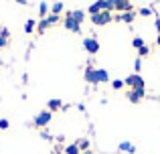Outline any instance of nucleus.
Masks as SVG:
<instances>
[{
	"label": "nucleus",
	"mask_w": 160,
	"mask_h": 154,
	"mask_svg": "<svg viewBox=\"0 0 160 154\" xmlns=\"http://www.w3.org/2000/svg\"><path fill=\"white\" fill-rule=\"evenodd\" d=\"M51 120H53V112L43 110V112H39V114L35 116L32 126H35V128H45V126H49V124H51Z\"/></svg>",
	"instance_id": "f257e3e1"
},
{
	"label": "nucleus",
	"mask_w": 160,
	"mask_h": 154,
	"mask_svg": "<svg viewBox=\"0 0 160 154\" xmlns=\"http://www.w3.org/2000/svg\"><path fill=\"white\" fill-rule=\"evenodd\" d=\"M89 20L95 24V27H103V24H109V22H112L113 16H112V12H109V10H102L99 14H93Z\"/></svg>",
	"instance_id": "f03ea898"
},
{
	"label": "nucleus",
	"mask_w": 160,
	"mask_h": 154,
	"mask_svg": "<svg viewBox=\"0 0 160 154\" xmlns=\"http://www.w3.org/2000/svg\"><path fill=\"white\" fill-rule=\"evenodd\" d=\"M124 83L130 87V89H144V87H146V83H144V77H142V75H136V73L128 75Z\"/></svg>",
	"instance_id": "7ed1b4c3"
},
{
	"label": "nucleus",
	"mask_w": 160,
	"mask_h": 154,
	"mask_svg": "<svg viewBox=\"0 0 160 154\" xmlns=\"http://www.w3.org/2000/svg\"><path fill=\"white\" fill-rule=\"evenodd\" d=\"M83 49H85L89 55H95V53L99 51V41L95 39V35L93 37H85V39H83Z\"/></svg>",
	"instance_id": "20e7f679"
},
{
	"label": "nucleus",
	"mask_w": 160,
	"mask_h": 154,
	"mask_svg": "<svg viewBox=\"0 0 160 154\" xmlns=\"http://www.w3.org/2000/svg\"><path fill=\"white\" fill-rule=\"evenodd\" d=\"M126 99H128L130 103H140L142 99H144V89H130L128 93H126Z\"/></svg>",
	"instance_id": "39448f33"
},
{
	"label": "nucleus",
	"mask_w": 160,
	"mask_h": 154,
	"mask_svg": "<svg viewBox=\"0 0 160 154\" xmlns=\"http://www.w3.org/2000/svg\"><path fill=\"white\" fill-rule=\"evenodd\" d=\"M63 27H65L67 31H71V32H77V35L81 32V24L75 22V20L71 18V16H67V14H65V18H63Z\"/></svg>",
	"instance_id": "423d86ee"
},
{
	"label": "nucleus",
	"mask_w": 160,
	"mask_h": 154,
	"mask_svg": "<svg viewBox=\"0 0 160 154\" xmlns=\"http://www.w3.org/2000/svg\"><path fill=\"white\" fill-rule=\"evenodd\" d=\"M113 20H118V22H126V24H132L134 22V12H120L118 16H113Z\"/></svg>",
	"instance_id": "0eeeda50"
},
{
	"label": "nucleus",
	"mask_w": 160,
	"mask_h": 154,
	"mask_svg": "<svg viewBox=\"0 0 160 154\" xmlns=\"http://www.w3.org/2000/svg\"><path fill=\"white\" fill-rule=\"evenodd\" d=\"M85 81L91 83V85H98V77H95V69L91 67V65H87L85 67Z\"/></svg>",
	"instance_id": "6e6552de"
},
{
	"label": "nucleus",
	"mask_w": 160,
	"mask_h": 154,
	"mask_svg": "<svg viewBox=\"0 0 160 154\" xmlns=\"http://www.w3.org/2000/svg\"><path fill=\"white\" fill-rule=\"evenodd\" d=\"M113 10H118V12H130V10H132V2H130V0H118Z\"/></svg>",
	"instance_id": "1a4fd4ad"
},
{
	"label": "nucleus",
	"mask_w": 160,
	"mask_h": 154,
	"mask_svg": "<svg viewBox=\"0 0 160 154\" xmlns=\"http://www.w3.org/2000/svg\"><path fill=\"white\" fill-rule=\"evenodd\" d=\"M95 77H98V83H109V75L103 67H98L95 69Z\"/></svg>",
	"instance_id": "9d476101"
},
{
	"label": "nucleus",
	"mask_w": 160,
	"mask_h": 154,
	"mask_svg": "<svg viewBox=\"0 0 160 154\" xmlns=\"http://www.w3.org/2000/svg\"><path fill=\"white\" fill-rule=\"evenodd\" d=\"M67 16H71V18H73L75 22H79V24L85 20V12H83V10H69V12H67Z\"/></svg>",
	"instance_id": "9b49d317"
},
{
	"label": "nucleus",
	"mask_w": 160,
	"mask_h": 154,
	"mask_svg": "<svg viewBox=\"0 0 160 154\" xmlns=\"http://www.w3.org/2000/svg\"><path fill=\"white\" fill-rule=\"evenodd\" d=\"M63 102L61 99H49V103H47V110L49 112H57V110H63Z\"/></svg>",
	"instance_id": "f8f14e48"
},
{
	"label": "nucleus",
	"mask_w": 160,
	"mask_h": 154,
	"mask_svg": "<svg viewBox=\"0 0 160 154\" xmlns=\"http://www.w3.org/2000/svg\"><path fill=\"white\" fill-rule=\"evenodd\" d=\"M8 39H10V31H8V28H2V31H0V49L8 47Z\"/></svg>",
	"instance_id": "ddd939ff"
},
{
	"label": "nucleus",
	"mask_w": 160,
	"mask_h": 154,
	"mask_svg": "<svg viewBox=\"0 0 160 154\" xmlns=\"http://www.w3.org/2000/svg\"><path fill=\"white\" fill-rule=\"evenodd\" d=\"M118 148H120L122 152H128V154H136V146H134L132 142H126V140H124V142H120V146H118Z\"/></svg>",
	"instance_id": "4468645a"
},
{
	"label": "nucleus",
	"mask_w": 160,
	"mask_h": 154,
	"mask_svg": "<svg viewBox=\"0 0 160 154\" xmlns=\"http://www.w3.org/2000/svg\"><path fill=\"white\" fill-rule=\"evenodd\" d=\"M98 2H99V8H102V10H109V12H112L113 8H116V4H113L112 0H98Z\"/></svg>",
	"instance_id": "2eb2a0df"
},
{
	"label": "nucleus",
	"mask_w": 160,
	"mask_h": 154,
	"mask_svg": "<svg viewBox=\"0 0 160 154\" xmlns=\"http://www.w3.org/2000/svg\"><path fill=\"white\" fill-rule=\"evenodd\" d=\"M35 28H37V20L35 18H28L27 22H24V32H27V35H31Z\"/></svg>",
	"instance_id": "dca6fc26"
},
{
	"label": "nucleus",
	"mask_w": 160,
	"mask_h": 154,
	"mask_svg": "<svg viewBox=\"0 0 160 154\" xmlns=\"http://www.w3.org/2000/svg\"><path fill=\"white\" fill-rule=\"evenodd\" d=\"M49 27H51V24L47 22V18H41V20H39V24H37V32H39V35H43V32L47 31Z\"/></svg>",
	"instance_id": "f3484780"
},
{
	"label": "nucleus",
	"mask_w": 160,
	"mask_h": 154,
	"mask_svg": "<svg viewBox=\"0 0 160 154\" xmlns=\"http://www.w3.org/2000/svg\"><path fill=\"white\" fill-rule=\"evenodd\" d=\"M39 16H41V18H47V16H49V4L47 2L39 4Z\"/></svg>",
	"instance_id": "a211bd4d"
},
{
	"label": "nucleus",
	"mask_w": 160,
	"mask_h": 154,
	"mask_svg": "<svg viewBox=\"0 0 160 154\" xmlns=\"http://www.w3.org/2000/svg\"><path fill=\"white\" fill-rule=\"evenodd\" d=\"M75 144H77V148H79V150H81V152L89 150V140H87V138H81V140H77V142H75Z\"/></svg>",
	"instance_id": "6ab92c4d"
},
{
	"label": "nucleus",
	"mask_w": 160,
	"mask_h": 154,
	"mask_svg": "<svg viewBox=\"0 0 160 154\" xmlns=\"http://www.w3.org/2000/svg\"><path fill=\"white\" fill-rule=\"evenodd\" d=\"M65 154H81V150L77 148V144H69V146H65Z\"/></svg>",
	"instance_id": "aec40b11"
},
{
	"label": "nucleus",
	"mask_w": 160,
	"mask_h": 154,
	"mask_svg": "<svg viewBox=\"0 0 160 154\" xmlns=\"http://www.w3.org/2000/svg\"><path fill=\"white\" fill-rule=\"evenodd\" d=\"M144 39H142V37H134V39H132V47L134 49H142V47H144Z\"/></svg>",
	"instance_id": "412c9836"
},
{
	"label": "nucleus",
	"mask_w": 160,
	"mask_h": 154,
	"mask_svg": "<svg viewBox=\"0 0 160 154\" xmlns=\"http://www.w3.org/2000/svg\"><path fill=\"white\" fill-rule=\"evenodd\" d=\"M87 12H89L91 16H93V14H99V12H102V8H99V2H93L89 8H87Z\"/></svg>",
	"instance_id": "4be33fe9"
},
{
	"label": "nucleus",
	"mask_w": 160,
	"mask_h": 154,
	"mask_svg": "<svg viewBox=\"0 0 160 154\" xmlns=\"http://www.w3.org/2000/svg\"><path fill=\"white\" fill-rule=\"evenodd\" d=\"M124 85H126L124 79H113V81H112V89H116V91H120Z\"/></svg>",
	"instance_id": "5701e85b"
},
{
	"label": "nucleus",
	"mask_w": 160,
	"mask_h": 154,
	"mask_svg": "<svg viewBox=\"0 0 160 154\" xmlns=\"http://www.w3.org/2000/svg\"><path fill=\"white\" fill-rule=\"evenodd\" d=\"M61 10H63V2H55L51 6V14H61Z\"/></svg>",
	"instance_id": "b1692460"
},
{
	"label": "nucleus",
	"mask_w": 160,
	"mask_h": 154,
	"mask_svg": "<svg viewBox=\"0 0 160 154\" xmlns=\"http://www.w3.org/2000/svg\"><path fill=\"white\" fill-rule=\"evenodd\" d=\"M140 71H142V59H140V57H136V61H134V73L140 75Z\"/></svg>",
	"instance_id": "393cba45"
},
{
	"label": "nucleus",
	"mask_w": 160,
	"mask_h": 154,
	"mask_svg": "<svg viewBox=\"0 0 160 154\" xmlns=\"http://www.w3.org/2000/svg\"><path fill=\"white\" fill-rule=\"evenodd\" d=\"M59 20H61V16H59V14H51V12H49V16H47V22L49 24H57Z\"/></svg>",
	"instance_id": "a878e982"
},
{
	"label": "nucleus",
	"mask_w": 160,
	"mask_h": 154,
	"mask_svg": "<svg viewBox=\"0 0 160 154\" xmlns=\"http://www.w3.org/2000/svg\"><path fill=\"white\" fill-rule=\"evenodd\" d=\"M150 55V47H142V49H138V57H148Z\"/></svg>",
	"instance_id": "bb28decb"
},
{
	"label": "nucleus",
	"mask_w": 160,
	"mask_h": 154,
	"mask_svg": "<svg viewBox=\"0 0 160 154\" xmlns=\"http://www.w3.org/2000/svg\"><path fill=\"white\" fill-rule=\"evenodd\" d=\"M10 128V122L6 118H0V130H8Z\"/></svg>",
	"instance_id": "cd10ccee"
},
{
	"label": "nucleus",
	"mask_w": 160,
	"mask_h": 154,
	"mask_svg": "<svg viewBox=\"0 0 160 154\" xmlns=\"http://www.w3.org/2000/svg\"><path fill=\"white\" fill-rule=\"evenodd\" d=\"M138 12H140L142 16H152V8H140Z\"/></svg>",
	"instance_id": "c85d7f7f"
},
{
	"label": "nucleus",
	"mask_w": 160,
	"mask_h": 154,
	"mask_svg": "<svg viewBox=\"0 0 160 154\" xmlns=\"http://www.w3.org/2000/svg\"><path fill=\"white\" fill-rule=\"evenodd\" d=\"M154 27H156V31H158V35H160V18L154 20Z\"/></svg>",
	"instance_id": "c756f323"
},
{
	"label": "nucleus",
	"mask_w": 160,
	"mask_h": 154,
	"mask_svg": "<svg viewBox=\"0 0 160 154\" xmlns=\"http://www.w3.org/2000/svg\"><path fill=\"white\" fill-rule=\"evenodd\" d=\"M156 45H158V47H160V35L156 37Z\"/></svg>",
	"instance_id": "7c9ffc66"
},
{
	"label": "nucleus",
	"mask_w": 160,
	"mask_h": 154,
	"mask_svg": "<svg viewBox=\"0 0 160 154\" xmlns=\"http://www.w3.org/2000/svg\"><path fill=\"white\" fill-rule=\"evenodd\" d=\"M16 2H18V4H27V0H16Z\"/></svg>",
	"instance_id": "2f4dec72"
},
{
	"label": "nucleus",
	"mask_w": 160,
	"mask_h": 154,
	"mask_svg": "<svg viewBox=\"0 0 160 154\" xmlns=\"http://www.w3.org/2000/svg\"><path fill=\"white\" fill-rule=\"evenodd\" d=\"M81 154H93V152H91V150H85V152H81Z\"/></svg>",
	"instance_id": "473e14b6"
}]
</instances>
